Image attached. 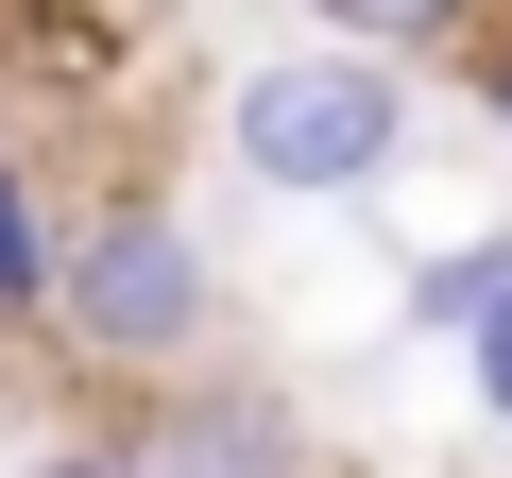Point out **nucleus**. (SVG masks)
I'll return each instance as SVG.
<instances>
[{
	"instance_id": "nucleus-1",
	"label": "nucleus",
	"mask_w": 512,
	"mask_h": 478,
	"mask_svg": "<svg viewBox=\"0 0 512 478\" xmlns=\"http://www.w3.org/2000/svg\"><path fill=\"white\" fill-rule=\"evenodd\" d=\"M410 154H427V86H410V52L274 35V52H239V69H222V171H239L256 205H291V222L376 205Z\"/></svg>"
},
{
	"instance_id": "nucleus-2",
	"label": "nucleus",
	"mask_w": 512,
	"mask_h": 478,
	"mask_svg": "<svg viewBox=\"0 0 512 478\" xmlns=\"http://www.w3.org/2000/svg\"><path fill=\"white\" fill-rule=\"evenodd\" d=\"M52 359L103 376V393H188L222 359V239L171 205V188H86L69 205V291H52Z\"/></svg>"
},
{
	"instance_id": "nucleus-3",
	"label": "nucleus",
	"mask_w": 512,
	"mask_h": 478,
	"mask_svg": "<svg viewBox=\"0 0 512 478\" xmlns=\"http://www.w3.org/2000/svg\"><path fill=\"white\" fill-rule=\"evenodd\" d=\"M137 444H154V478H342L325 427H308V393L256 376V359H205L188 393H154Z\"/></svg>"
},
{
	"instance_id": "nucleus-4",
	"label": "nucleus",
	"mask_w": 512,
	"mask_h": 478,
	"mask_svg": "<svg viewBox=\"0 0 512 478\" xmlns=\"http://www.w3.org/2000/svg\"><path fill=\"white\" fill-rule=\"evenodd\" d=\"M512 308V222H478V239H427V257H410V291H393V342H478Z\"/></svg>"
},
{
	"instance_id": "nucleus-5",
	"label": "nucleus",
	"mask_w": 512,
	"mask_h": 478,
	"mask_svg": "<svg viewBox=\"0 0 512 478\" xmlns=\"http://www.w3.org/2000/svg\"><path fill=\"white\" fill-rule=\"evenodd\" d=\"M52 291H69V205L35 188L18 137H0V325H52Z\"/></svg>"
},
{
	"instance_id": "nucleus-6",
	"label": "nucleus",
	"mask_w": 512,
	"mask_h": 478,
	"mask_svg": "<svg viewBox=\"0 0 512 478\" xmlns=\"http://www.w3.org/2000/svg\"><path fill=\"white\" fill-rule=\"evenodd\" d=\"M478 18H495V0H308V35H359V52H410V69L461 52Z\"/></svg>"
},
{
	"instance_id": "nucleus-7",
	"label": "nucleus",
	"mask_w": 512,
	"mask_h": 478,
	"mask_svg": "<svg viewBox=\"0 0 512 478\" xmlns=\"http://www.w3.org/2000/svg\"><path fill=\"white\" fill-rule=\"evenodd\" d=\"M444 69H461V120H478V137L512 154V0H495V18H478V35L444 52Z\"/></svg>"
},
{
	"instance_id": "nucleus-8",
	"label": "nucleus",
	"mask_w": 512,
	"mask_h": 478,
	"mask_svg": "<svg viewBox=\"0 0 512 478\" xmlns=\"http://www.w3.org/2000/svg\"><path fill=\"white\" fill-rule=\"evenodd\" d=\"M18 478H154V444L137 427H52V444H18Z\"/></svg>"
},
{
	"instance_id": "nucleus-9",
	"label": "nucleus",
	"mask_w": 512,
	"mask_h": 478,
	"mask_svg": "<svg viewBox=\"0 0 512 478\" xmlns=\"http://www.w3.org/2000/svg\"><path fill=\"white\" fill-rule=\"evenodd\" d=\"M461 410H478V427H495V444H512V308H495V325H478V342H461Z\"/></svg>"
},
{
	"instance_id": "nucleus-10",
	"label": "nucleus",
	"mask_w": 512,
	"mask_h": 478,
	"mask_svg": "<svg viewBox=\"0 0 512 478\" xmlns=\"http://www.w3.org/2000/svg\"><path fill=\"white\" fill-rule=\"evenodd\" d=\"M103 18H137V0H86V18H52V35H103Z\"/></svg>"
}]
</instances>
